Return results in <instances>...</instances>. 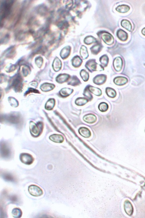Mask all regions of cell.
I'll return each mask as SVG.
<instances>
[{"mask_svg":"<svg viewBox=\"0 0 145 218\" xmlns=\"http://www.w3.org/2000/svg\"><path fill=\"white\" fill-rule=\"evenodd\" d=\"M14 1H4L1 5V21L6 18L11 13V9Z\"/></svg>","mask_w":145,"mask_h":218,"instance_id":"6da1fadb","label":"cell"},{"mask_svg":"<svg viewBox=\"0 0 145 218\" xmlns=\"http://www.w3.org/2000/svg\"><path fill=\"white\" fill-rule=\"evenodd\" d=\"M97 35L98 37L102 39L106 44L111 45L114 43V37L110 33L106 31H100L98 32Z\"/></svg>","mask_w":145,"mask_h":218,"instance_id":"7a4b0ae2","label":"cell"},{"mask_svg":"<svg viewBox=\"0 0 145 218\" xmlns=\"http://www.w3.org/2000/svg\"><path fill=\"white\" fill-rule=\"evenodd\" d=\"M85 66L91 72L96 71H102L104 70L103 66L98 64V63L96 62V60L94 59L88 60L86 62Z\"/></svg>","mask_w":145,"mask_h":218,"instance_id":"3957f363","label":"cell"},{"mask_svg":"<svg viewBox=\"0 0 145 218\" xmlns=\"http://www.w3.org/2000/svg\"><path fill=\"white\" fill-rule=\"evenodd\" d=\"M11 86L16 91H19L21 90L22 86V79L19 75H17L15 77H14Z\"/></svg>","mask_w":145,"mask_h":218,"instance_id":"277c9868","label":"cell"},{"mask_svg":"<svg viewBox=\"0 0 145 218\" xmlns=\"http://www.w3.org/2000/svg\"><path fill=\"white\" fill-rule=\"evenodd\" d=\"M28 192L32 196L35 197L40 196L43 194L42 190L36 185H32L28 188Z\"/></svg>","mask_w":145,"mask_h":218,"instance_id":"5b68a950","label":"cell"},{"mask_svg":"<svg viewBox=\"0 0 145 218\" xmlns=\"http://www.w3.org/2000/svg\"><path fill=\"white\" fill-rule=\"evenodd\" d=\"M41 125L39 124L37 125L34 122H30V132L35 137H37L39 135L42 131Z\"/></svg>","mask_w":145,"mask_h":218,"instance_id":"8992f818","label":"cell"},{"mask_svg":"<svg viewBox=\"0 0 145 218\" xmlns=\"http://www.w3.org/2000/svg\"><path fill=\"white\" fill-rule=\"evenodd\" d=\"M20 159L22 162L27 165H31L34 160L32 156L26 153L21 154L20 156Z\"/></svg>","mask_w":145,"mask_h":218,"instance_id":"52a82bcc","label":"cell"},{"mask_svg":"<svg viewBox=\"0 0 145 218\" xmlns=\"http://www.w3.org/2000/svg\"><path fill=\"white\" fill-rule=\"evenodd\" d=\"M124 209L126 213L129 216H132L134 213V207L132 203L129 200H126L124 202Z\"/></svg>","mask_w":145,"mask_h":218,"instance_id":"ba28073f","label":"cell"},{"mask_svg":"<svg viewBox=\"0 0 145 218\" xmlns=\"http://www.w3.org/2000/svg\"><path fill=\"white\" fill-rule=\"evenodd\" d=\"M123 61L121 57H117L114 59L113 62V66L115 70L119 72L123 67Z\"/></svg>","mask_w":145,"mask_h":218,"instance_id":"9c48e42d","label":"cell"},{"mask_svg":"<svg viewBox=\"0 0 145 218\" xmlns=\"http://www.w3.org/2000/svg\"><path fill=\"white\" fill-rule=\"evenodd\" d=\"M107 76L105 74H99L93 79V82L96 85H100L105 83L107 81Z\"/></svg>","mask_w":145,"mask_h":218,"instance_id":"30bf717a","label":"cell"},{"mask_svg":"<svg viewBox=\"0 0 145 218\" xmlns=\"http://www.w3.org/2000/svg\"><path fill=\"white\" fill-rule=\"evenodd\" d=\"M128 81L127 78L123 77H117L114 79V83L118 86H123L126 85Z\"/></svg>","mask_w":145,"mask_h":218,"instance_id":"8fae6325","label":"cell"},{"mask_svg":"<svg viewBox=\"0 0 145 218\" xmlns=\"http://www.w3.org/2000/svg\"><path fill=\"white\" fill-rule=\"evenodd\" d=\"M117 36L119 39L122 41H126L128 38V34L122 29L118 30L117 32Z\"/></svg>","mask_w":145,"mask_h":218,"instance_id":"7c38bea8","label":"cell"},{"mask_svg":"<svg viewBox=\"0 0 145 218\" xmlns=\"http://www.w3.org/2000/svg\"><path fill=\"white\" fill-rule=\"evenodd\" d=\"M78 132L81 136L85 138H88L90 137L91 135V133L90 130L88 128L84 127L80 128L78 130Z\"/></svg>","mask_w":145,"mask_h":218,"instance_id":"4fadbf2b","label":"cell"},{"mask_svg":"<svg viewBox=\"0 0 145 218\" xmlns=\"http://www.w3.org/2000/svg\"><path fill=\"white\" fill-rule=\"evenodd\" d=\"M83 121L88 123H94L97 121V118L94 114H88L83 117Z\"/></svg>","mask_w":145,"mask_h":218,"instance_id":"5bb4252c","label":"cell"},{"mask_svg":"<svg viewBox=\"0 0 145 218\" xmlns=\"http://www.w3.org/2000/svg\"><path fill=\"white\" fill-rule=\"evenodd\" d=\"M50 140L54 142L57 143H61L63 142L64 140V137L60 135L53 134L49 137Z\"/></svg>","mask_w":145,"mask_h":218,"instance_id":"9a60e30c","label":"cell"},{"mask_svg":"<svg viewBox=\"0 0 145 218\" xmlns=\"http://www.w3.org/2000/svg\"><path fill=\"white\" fill-rule=\"evenodd\" d=\"M71 51V47L69 46L65 47L63 48L60 52V56L62 59H65L68 58V56L70 55Z\"/></svg>","mask_w":145,"mask_h":218,"instance_id":"2e32d148","label":"cell"},{"mask_svg":"<svg viewBox=\"0 0 145 218\" xmlns=\"http://www.w3.org/2000/svg\"><path fill=\"white\" fill-rule=\"evenodd\" d=\"M121 24L122 27L126 29L128 31H132V24L130 22V21L128 20L124 19V20H122Z\"/></svg>","mask_w":145,"mask_h":218,"instance_id":"e0dca14e","label":"cell"},{"mask_svg":"<svg viewBox=\"0 0 145 218\" xmlns=\"http://www.w3.org/2000/svg\"><path fill=\"white\" fill-rule=\"evenodd\" d=\"M103 46L100 43L94 45L90 49L92 53L94 55H97L103 49Z\"/></svg>","mask_w":145,"mask_h":218,"instance_id":"ac0fdd59","label":"cell"},{"mask_svg":"<svg viewBox=\"0 0 145 218\" xmlns=\"http://www.w3.org/2000/svg\"><path fill=\"white\" fill-rule=\"evenodd\" d=\"M70 76L67 74H61L59 75L56 78V81L59 83H62L68 81Z\"/></svg>","mask_w":145,"mask_h":218,"instance_id":"d6986e66","label":"cell"},{"mask_svg":"<svg viewBox=\"0 0 145 218\" xmlns=\"http://www.w3.org/2000/svg\"><path fill=\"white\" fill-rule=\"evenodd\" d=\"M130 7L128 5H122L118 6L116 8V10L120 13H126L130 11Z\"/></svg>","mask_w":145,"mask_h":218,"instance_id":"ffe728a7","label":"cell"},{"mask_svg":"<svg viewBox=\"0 0 145 218\" xmlns=\"http://www.w3.org/2000/svg\"><path fill=\"white\" fill-rule=\"evenodd\" d=\"M82 63V60L79 56H75L72 60V65L74 67H79L81 65Z\"/></svg>","mask_w":145,"mask_h":218,"instance_id":"44dd1931","label":"cell"},{"mask_svg":"<svg viewBox=\"0 0 145 218\" xmlns=\"http://www.w3.org/2000/svg\"><path fill=\"white\" fill-rule=\"evenodd\" d=\"M62 66L61 61L59 58H56L54 61L52 67L54 70L56 71H58L60 69Z\"/></svg>","mask_w":145,"mask_h":218,"instance_id":"7402d4cb","label":"cell"},{"mask_svg":"<svg viewBox=\"0 0 145 218\" xmlns=\"http://www.w3.org/2000/svg\"><path fill=\"white\" fill-rule=\"evenodd\" d=\"M54 87L55 86L53 84L46 83L42 84L41 86L40 89L43 91L47 92L53 89L54 88Z\"/></svg>","mask_w":145,"mask_h":218,"instance_id":"603a6c76","label":"cell"},{"mask_svg":"<svg viewBox=\"0 0 145 218\" xmlns=\"http://www.w3.org/2000/svg\"><path fill=\"white\" fill-rule=\"evenodd\" d=\"M88 89L91 93L98 96H101L102 94V91L98 88L95 87L93 86H90L88 87Z\"/></svg>","mask_w":145,"mask_h":218,"instance_id":"cb8c5ba5","label":"cell"},{"mask_svg":"<svg viewBox=\"0 0 145 218\" xmlns=\"http://www.w3.org/2000/svg\"><path fill=\"white\" fill-rule=\"evenodd\" d=\"M84 43L85 44L90 45L94 43H98V40L93 36H88L84 39Z\"/></svg>","mask_w":145,"mask_h":218,"instance_id":"d4e9b609","label":"cell"},{"mask_svg":"<svg viewBox=\"0 0 145 218\" xmlns=\"http://www.w3.org/2000/svg\"><path fill=\"white\" fill-rule=\"evenodd\" d=\"M73 91L72 89L64 88L60 91V94L62 97H66L71 94Z\"/></svg>","mask_w":145,"mask_h":218,"instance_id":"484cf974","label":"cell"},{"mask_svg":"<svg viewBox=\"0 0 145 218\" xmlns=\"http://www.w3.org/2000/svg\"><path fill=\"white\" fill-rule=\"evenodd\" d=\"M100 62L103 67H106L109 62V57L107 55H104L100 58Z\"/></svg>","mask_w":145,"mask_h":218,"instance_id":"4316f807","label":"cell"},{"mask_svg":"<svg viewBox=\"0 0 145 218\" xmlns=\"http://www.w3.org/2000/svg\"><path fill=\"white\" fill-rule=\"evenodd\" d=\"M80 54L81 58L84 60L88 58L89 55L87 47L85 46L82 45L80 48Z\"/></svg>","mask_w":145,"mask_h":218,"instance_id":"83f0119b","label":"cell"},{"mask_svg":"<svg viewBox=\"0 0 145 218\" xmlns=\"http://www.w3.org/2000/svg\"><path fill=\"white\" fill-rule=\"evenodd\" d=\"M106 93L108 97H110L115 98L117 95V93L114 89L111 88L107 87L106 89Z\"/></svg>","mask_w":145,"mask_h":218,"instance_id":"f1b7e54d","label":"cell"},{"mask_svg":"<svg viewBox=\"0 0 145 218\" xmlns=\"http://www.w3.org/2000/svg\"><path fill=\"white\" fill-rule=\"evenodd\" d=\"M80 83H81V82L79 81L78 78L76 76H73L69 81L68 84L70 85L76 86L78 85Z\"/></svg>","mask_w":145,"mask_h":218,"instance_id":"f546056e","label":"cell"},{"mask_svg":"<svg viewBox=\"0 0 145 218\" xmlns=\"http://www.w3.org/2000/svg\"><path fill=\"white\" fill-rule=\"evenodd\" d=\"M55 105V100L54 99H50L48 101L45 105V108L47 110H51Z\"/></svg>","mask_w":145,"mask_h":218,"instance_id":"4dcf8cb0","label":"cell"},{"mask_svg":"<svg viewBox=\"0 0 145 218\" xmlns=\"http://www.w3.org/2000/svg\"><path fill=\"white\" fill-rule=\"evenodd\" d=\"M88 102V99L84 98L83 97H80L78 98L76 100L75 103V104L77 106H83L85 105Z\"/></svg>","mask_w":145,"mask_h":218,"instance_id":"1f68e13d","label":"cell"},{"mask_svg":"<svg viewBox=\"0 0 145 218\" xmlns=\"http://www.w3.org/2000/svg\"><path fill=\"white\" fill-rule=\"evenodd\" d=\"M109 105L105 102L100 103L98 106V109L101 112H105L108 110L109 109Z\"/></svg>","mask_w":145,"mask_h":218,"instance_id":"d6a6232c","label":"cell"},{"mask_svg":"<svg viewBox=\"0 0 145 218\" xmlns=\"http://www.w3.org/2000/svg\"><path fill=\"white\" fill-rule=\"evenodd\" d=\"M80 76L83 81H87L89 79V74L87 71L84 70H82L80 72Z\"/></svg>","mask_w":145,"mask_h":218,"instance_id":"836d02e7","label":"cell"},{"mask_svg":"<svg viewBox=\"0 0 145 218\" xmlns=\"http://www.w3.org/2000/svg\"><path fill=\"white\" fill-rule=\"evenodd\" d=\"M12 214L14 217L19 218L21 217L22 211L21 210L18 208L13 209L12 211Z\"/></svg>","mask_w":145,"mask_h":218,"instance_id":"e575fe53","label":"cell"},{"mask_svg":"<svg viewBox=\"0 0 145 218\" xmlns=\"http://www.w3.org/2000/svg\"><path fill=\"white\" fill-rule=\"evenodd\" d=\"M91 92L89 91V89H88V87H86V88L85 89V90H84V93H83V95H84V96H85V97H87V98L88 99V100H92V99H93V97H92V95H91V94L90 93Z\"/></svg>","mask_w":145,"mask_h":218,"instance_id":"d590c367","label":"cell"},{"mask_svg":"<svg viewBox=\"0 0 145 218\" xmlns=\"http://www.w3.org/2000/svg\"><path fill=\"white\" fill-rule=\"evenodd\" d=\"M9 101L12 106L16 107L18 106V102L17 100L14 98H9Z\"/></svg>","mask_w":145,"mask_h":218,"instance_id":"8d00e7d4","label":"cell"},{"mask_svg":"<svg viewBox=\"0 0 145 218\" xmlns=\"http://www.w3.org/2000/svg\"><path fill=\"white\" fill-rule=\"evenodd\" d=\"M30 68L27 66H23L22 67V74L24 77H26L30 73Z\"/></svg>","mask_w":145,"mask_h":218,"instance_id":"74e56055","label":"cell"},{"mask_svg":"<svg viewBox=\"0 0 145 218\" xmlns=\"http://www.w3.org/2000/svg\"><path fill=\"white\" fill-rule=\"evenodd\" d=\"M19 118L18 116H16L15 115H11L8 117L7 119L11 123H17L19 120Z\"/></svg>","mask_w":145,"mask_h":218,"instance_id":"f35d334b","label":"cell"},{"mask_svg":"<svg viewBox=\"0 0 145 218\" xmlns=\"http://www.w3.org/2000/svg\"><path fill=\"white\" fill-rule=\"evenodd\" d=\"M35 62L38 68H41L43 64V59L41 57H38L36 59Z\"/></svg>","mask_w":145,"mask_h":218,"instance_id":"ab89813d","label":"cell"},{"mask_svg":"<svg viewBox=\"0 0 145 218\" xmlns=\"http://www.w3.org/2000/svg\"><path fill=\"white\" fill-rule=\"evenodd\" d=\"M32 92L38 93H39V92L36 90L32 88H30L29 89L28 91H27L26 93V94L27 95L28 94Z\"/></svg>","mask_w":145,"mask_h":218,"instance_id":"60d3db41","label":"cell"},{"mask_svg":"<svg viewBox=\"0 0 145 218\" xmlns=\"http://www.w3.org/2000/svg\"><path fill=\"white\" fill-rule=\"evenodd\" d=\"M142 33L143 35L145 36V27L143 28L142 30Z\"/></svg>","mask_w":145,"mask_h":218,"instance_id":"b9f144b4","label":"cell"}]
</instances>
